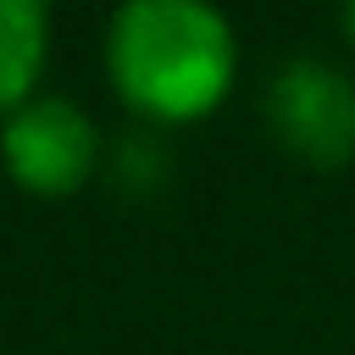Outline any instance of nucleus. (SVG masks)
Returning <instances> with one entry per match:
<instances>
[{
  "label": "nucleus",
  "mask_w": 355,
  "mask_h": 355,
  "mask_svg": "<svg viewBox=\"0 0 355 355\" xmlns=\"http://www.w3.org/2000/svg\"><path fill=\"white\" fill-rule=\"evenodd\" d=\"M266 116L277 139L311 161L355 155V89L322 61H288L266 89Z\"/></svg>",
  "instance_id": "obj_3"
},
{
  "label": "nucleus",
  "mask_w": 355,
  "mask_h": 355,
  "mask_svg": "<svg viewBox=\"0 0 355 355\" xmlns=\"http://www.w3.org/2000/svg\"><path fill=\"white\" fill-rule=\"evenodd\" d=\"M111 78L155 122L205 116L233 83V28L200 0H133L111 17Z\"/></svg>",
  "instance_id": "obj_1"
},
{
  "label": "nucleus",
  "mask_w": 355,
  "mask_h": 355,
  "mask_svg": "<svg viewBox=\"0 0 355 355\" xmlns=\"http://www.w3.org/2000/svg\"><path fill=\"white\" fill-rule=\"evenodd\" d=\"M6 172L33 194H72L94 166V122L72 100H28L0 133Z\"/></svg>",
  "instance_id": "obj_2"
},
{
  "label": "nucleus",
  "mask_w": 355,
  "mask_h": 355,
  "mask_svg": "<svg viewBox=\"0 0 355 355\" xmlns=\"http://www.w3.org/2000/svg\"><path fill=\"white\" fill-rule=\"evenodd\" d=\"M344 33L355 39V6H344Z\"/></svg>",
  "instance_id": "obj_5"
},
{
  "label": "nucleus",
  "mask_w": 355,
  "mask_h": 355,
  "mask_svg": "<svg viewBox=\"0 0 355 355\" xmlns=\"http://www.w3.org/2000/svg\"><path fill=\"white\" fill-rule=\"evenodd\" d=\"M44 39H50L44 6H33V0H0V111L28 105L33 78L44 67Z\"/></svg>",
  "instance_id": "obj_4"
}]
</instances>
